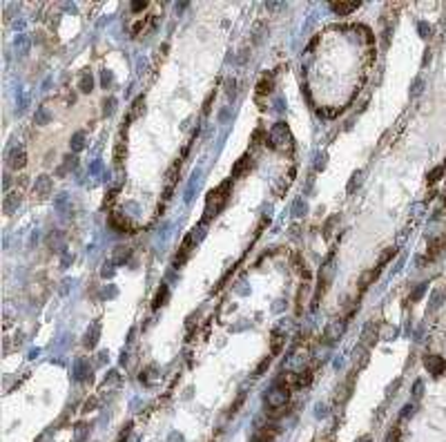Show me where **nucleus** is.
Segmentation results:
<instances>
[{"instance_id": "412c9836", "label": "nucleus", "mask_w": 446, "mask_h": 442, "mask_svg": "<svg viewBox=\"0 0 446 442\" xmlns=\"http://www.w3.org/2000/svg\"><path fill=\"white\" fill-rule=\"evenodd\" d=\"M275 435H277V429H275V427H263V429H259V431H257L255 442H272Z\"/></svg>"}, {"instance_id": "79ce46f5", "label": "nucleus", "mask_w": 446, "mask_h": 442, "mask_svg": "<svg viewBox=\"0 0 446 442\" xmlns=\"http://www.w3.org/2000/svg\"><path fill=\"white\" fill-rule=\"evenodd\" d=\"M100 275H103V277H112V275H114V261H112V266H103Z\"/></svg>"}, {"instance_id": "ddd939ff", "label": "nucleus", "mask_w": 446, "mask_h": 442, "mask_svg": "<svg viewBox=\"0 0 446 442\" xmlns=\"http://www.w3.org/2000/svg\"><path fill=\"white\" fill-rule=\"evenodd\" d=\"M275 87V76L272 74H261V78H259L257 83V94L259 96H268L270 92H272Z\"/></svg>"}, {"instance_id": "f03ea898", "label": "nucleus", "mask_w": 446, "mask_h": 442, "mask_svg": "<svg viewBox=\"0 0 446 442\" xmlns=\"http://www.w3.org/2000/svg\"><path fill=\"white\" fill-rule=\"evenodd\" d=\"M230 190H232V181H223L219 188H214L205 199V215H203V221H210L212 217H217L219 212L223 210V206L228 203L230 199Z\"/></svg>"}, {"instance_id": "49530a36", "label": "nucleus", "mask_w": 446, "mask_h": 442, "mask_svg": "<svg viewBox=\"0 0 446 442\" xmlns=\"http://www.w3.org/2000/svg\"><path fill=\"white\" fill-rule=\"evenodd\" d=\"M357 442H370V435H361V438Z\"/></svg>"}, {"instance_id": "bb28decb", "label": "nucleus", "mask_w": 446, "mask_h": 442, "mask_svg": "<svg viewBox=\"0 0 446 442\" xmlns=\"http://www.w3.org/2000/svg\"><path fill=\"white\" fill-rule=\"evenodd\" d=\"M444 170H446V165H437L435 170H431V172H428V183H437L439 179L444 177Z\"/></svg>"}, {"instance_id": "4be33fe9", "label": "nucleus", "mask_w": 446, "mask_h": 442, "mask_svg": "<svg viewBox=\"0 0 446 442\" xmlns=\"http://www.w3.org/2000/svg\"><path fill=\"white\" fill-rule=\"evenodd\" d=\"M129 255H132V250L125 248V246H118V248L114 250V255H112V261L118 266V264H125V261L129 259Z\"/></svg>"}, {"instance_id": "a878e982", "label": "nucleus", "mask_w": 446, "mask_h": 442, "mask_svg": "<svg viewBox=\"0 0 446 442\" xmlns=\"http://www.w3.org/2000/svg\"><path fill=\"white\" fill-rule=\"evenodd\" d=\"M89 435V424L85 422H78L76 424V442H83Z\"/></svg>"}, {"instance_id": "37998d69", "label": "nucleus", "mask_w": 446, "mask_h": 442, "mask_svg": "<svg viewBox=\"0 0 446 442\" xmlns=\"http://www.w3.org/2000/svg\"><path fill=\"white\" fill-rule=\"evenodd\" d=\"M145 7H148V3H145V0H143V3H141V0H136V3H132V11H143Z\"/></svg>"}, {"instance_id": "c85d7f7f", "label": "nucleus", "mask_w": 446, "mask_h": 442, "mask_svg": "<svg viewBox=\"0 0 446 442\" xmlns=\"http://www.w3.org/2000/svg\"><path fill=\"white\" fill-rule=\"evenodd\" d=\"M424 92V78H415L413 81V87H410V96H420V94Z\"/></svg>"}, {"instance_id": "2eb2a0df", "label": "nucleus", "mask_w": 446, "mask_h": 442, "mask_svg": "<svg viewBox=\"0 0 446 442\" xmlns=\"http://www.w3.org/2000/svg\"><path fill=\"white\" fill-rule=\"evenodd\" d=\"M190 248H192V234L185 237L183 246H181V253H177V257H174V266L177 268H181L185 264V259H188V255H190Z\"/></svg>"}, {"instance_id": "f704fd0d", "label": "nucleus", "mask_w": 446, "mask_h": 442, "mask_svg": "<svg viewBox=\"0 0 446 442\" xmlns=\"http://www.w3.org/2000/svg\"><path fill=\"white\" fill-rule=\"evenodd\" d=\"M114 108H116V98H105L103 100V112H105V114H112Z\"/></svg>"}, {"instance_id": "9b49d317", "label": "nucleus", "mask_w": 446, "mask_h": 442, "mask_svg": "<svg viewBox=\"0 0 446 442\" xmlns=\"http://www.w3.org/2000/svg\"><path fill=\"white\" fill-rule=\"evenodd\" d=\"M52 188H54V181L49 175H41L36 179V183H33V190H36L41 197H47V194L52 192Z\"/></svg>"}, {"instance_id": "ea45409f", "label": "nucleus", "mask_w": 446, "mask_h": 442, "mask_svg": "<svg viewBox=\"0 0 446 442\" xmlns=\"http://www.w3.org/2000/svg\"><path fill=\"white\" fill-rule=\"evenodd\" d=\"M36 121H38V125H45V123L49 121V114H47V112H45V110L41 108V110H38V116H36Z\"/></svg>"}, {"instance_id": "f257e3e1", "label": "nucleus", "mask_w": 446, "mask_h": 442, "mask_svg": "<svg viewBox=\"0 0 446 442\" xmlns=\"http://www.w3.org/2000/svg\"><path fill=\"white\" fill-rule=\"evenodd\" d=\"M266 409H268V416L270 418H281L284 413L288 411V400H290V387L286 384H275L272 389L266 393Z\"/></svg>"}, {"instance_id": "e433bc0d", "label": "nucleus", "mask_w": 446, "mask_h": 442, "mask_svg": "<svg viewBox=\"0 0 446 442\" xmlns=\"http://www.w3.org/2000/svg\"><path fill=\"white\" fill-rule=\"evenodd\" d=\"M100 81H103V87H112V81H114V74L105 70L103 74H100Z\"/></svg>"}, {"instance_id": "20e7f679", "label": "nucleus", "mask_w": 446, "mask_h": 442, "mask_svg": "<svg viewBox=\"0 0 446 442\" xmlns=\"http://www.w3.org/2000/svg\"><path fill=\"white\" fill-rule=\"evenodd\" d=\"M346 320H348V317H335V320H330V324L326 326V331H324V339H326V342H328V344L339 342L344 331H346Z\"/></svg>"}, {"instance_id": "6e6552de", "label": "nucleus", "mask_w": 446, "mask_h": 442, "mask_svg": "<svg viewBox=\"0 0 446 442\" xmlns=\"http://www.w3.org/2000/svg\"><path fill=\"white\" fill-rule=\"evenodd\" d=\"M377 335H380V328H377L375 322H366L364 328H361V344L372 346L377 342Z\"/></svg>"}, {"instance_id": "423d86ee", "label": "nucleus", "mask_w": 446, "mask_h": 442, "mask_svg": "<svg viewBox=\"0 0 446 442\" xmlns=\"http://www.w3.org/2000/svg\"><path fill=\"white\" fill-rule=\"evenodd\" d=\"M110 226L114 228L116 232H134V226H132V221L127 219L123 212H112L110 215Z\"/></svg>"}, {"instance_id": "dca6fc26", "label": "nucleus", "mask_w": 446, "mask_h": 442, "mask_svg": "<svg viewBox=\"0 0 446 442\" xmlns=\"http://www.w3.org/2000/svg\"><path fill=\"white\" fill-rule=\"evenodd\" d=\"M167 297H170V288L165 286V284H161L159 288H156V295H154V304H152V309L159 311L163 304H167Z\"/></svg>"}, {"instance_id": "1a4fd4ad", "label": "nucleus", "mask_w": 446, "mask_h": 442, "mask_svg": "<svg viewBox=\"0 0 446 442\" xmlns=\"http://www.w3.org/2000/svg\"><path fill=\"white\" fill-rule=\"evenodd\" d=\"M330 9L339 16H346L351 11L359 9V3H355V0H335V3H330Z\"/></svg>"}, {"instance_id": "9d476101", "label": "nucleus", "mask_w": 446, "mask_h": 442, "mask_svg": "<svg viewBox=\"0 0 446 442\" xmlns=\"http://www.w3.org/2000/svg\"><path fill=\"white\" fill-rule=\"evenodd\" d=\"M444 299H446V288H435L431 293V297H428V309H426V313H435L439 306L444 304Z\"/></svg>"}, {"instance_id": "f3484780", "label": "nucleus", "mask_w": 446, "mask_h": 442, "mask_svg": "<svg viewBox=\"0 0 446 442\" xmlns=\"http://www.w3.org/2000/svg\"><path fill=\"white\" fill-rule=\"evenodd\" d=\"M181 167V163L177 161V163H172V167L167 170V177H165V197H170L172 194V190H174V183H177V170Z\"/></svg>"}, {"instance_id": "a19ab883", "label": "nucleus", "mask_w": 446, "mask_h": 442, "mask_svg": "<svg viewBox=\"0 0 446 442\" xmlns=\"http://www.w3.org/2000/svg\"><path fill=\"white\" fill-rule=\"evenodd\" d=\"M415 411H417V406H415V404H410V402H408V404L404 406V411H402V418H408V416H413Z\"/></svg>"}, {"instance_id": "4c0bfd02", "label": "nucleus", "mask_w": 446, "mask_h": 442, "mask_svg": "<svg viewBox=\"0 0 446 442\" xmlns=\"http://www.w3.org/2000/svg\"><path fill=\"white\" fill-rule=\"evenodd\" d=\"M359 181H361V172H355L351 183H348V192H355V186H359Z\"/></svg>"}, {"instance_id": "393cba45", "label": "nucleus", "mask_w": 446, "mask_h": 442, "mask_svg": "<svg viewBox=\"0 0 446 442\" xmlns=\"http://www.w3.org/2000/svg\"><path fill=\"white\" fill-rule=\"evenodd\" d=\"M417 31H420V36L424 38V41H428V38L433 36V27L428 25V22H424V20L417 22Z\"/></svg>"}, {"instance_id": "f8f14e48", "label": "nucleus", "mask_w": 446, "mask_h": 442, "mask_svg": "<svg viewBox=\"0 0 446 442\" xmlns=\"http://www.w3.org/2000/svg\"><path fill=\"white\" fill-rule=\"evenodd\" d=\"M100 324L98 322H94L92 326L87 328V333H85V337H83V344H85V349H94L96 344H98V337H100Z\"/></svg>"}, {"instance_id": "cd10ccee", "label": "nucleus", "mask_w": 446, "mask_h": 442, "mask_svg": "<svg viewBox=\"0 0 446 442\" xmlns=\"http://www.w3.org/2000/svg\"><path fill=\"white\" fill-rule=\"evenodd\" d=\"M402 440V427L399 424H395V427L388 431V435H386V442H399Z\"/></svg>"}, {"instance_id": "473e14b6", "label": "nucleus", "mask_w": 446, "mask_h": 442, "mask_svg": "<svg viewBox=\"0 0 446 442\" xmlns=\"http://www.w3.org/2000/svg\"><path fill=\"white\" fill-rule=\"evenodd\" d=\"M426 288H428V284H426V282H424V284H420V286H417V288L413 290V295H410V299H413V301H420V299H422V295L426 293Z\"/></svg>"}, {"instance_id": "aec40b11", "label": "nucleus", "mask_w": 446, "mask_h": 442, "mask_svg": "<svg viewBox=\"0 0 446 442\" xmlns=\"http://www.w3.org/2000/svg\"><path fill=\"white\" fill-rule=\"evenodd\" d=\"M47 246L52 250H56V253H60V250H65V242H63V232H52L47 237Z\"/></svg>"}, {"instance_id": "a18cd8bd", "label": "nucleus", "mask_w": 446, "mask_h": 442, "mask_svg": "<svg viewBox=\"0 0 446 442\" xmlns=\"http://www.w3.org/2000/svg\"><path fill=\"white\" fill-rule=\"evenodd\" d=\"M303 212H306V210H301V199H299L297 203H295V215L299 217V215H303Z\"/></svg>"}, {"instance_id": "4468645a", "label": "nucleus", "mask_w": 446, "mask_h": 442, "mask_svg": "<svg viewBox=\"0 0 446 442\" xmlns=\"http://www.w3.org/2000/svg\"><path fill=\"white\" fill-rule=\"evenodd\" d=\"M380 273H382V266H377V268H372V270H366L364 275L359 277V293H364L366 288L370 286L372 282H375L377 277H380Z\"/></svg>"}, {"instance_id": "58836bf2", "label": "nucleus", "mask_w": 446, "mask_h": 442, "mask_svg": "<svg viewBox=\"0 0 446 442\" xmlns=\"http://www.w3.org/2000/svg\"><path fill=\"white\" fill-rule=\"evenodd\" d=\"M341 110H317L319 116H326V119H332V116H337Z\"/></svg>"}, {"instance_id": "2f4dec72", "label": "nucleus", "mask_w": 446, "mask_h": 442, "mask_svg": "<svg viewBox=\"0 0 446 442\" xmlns=\"http://www.w3.org/2000/svg\"><path fill=\"white\" fill-rule=\"evenodd\" d=\"M337 221H339V215H332V217H330V219H328V221H326V226H324V237H326V239H328V237H330V232H332V226H335V223H337Z\"/></svg>"}, {"instance_id": "c03bdc74", "label": "nucleus", "mask_w": 446, "mask_h": 442, "mask_svg": "<svg viewBox=\"0 0 446 442\" xmlns=\"http://www.w3.org/2000/svg\"><path fill=\"white\" fill-rule=\"evenodd\" d=\"M92 409H96V400L89 398V400L85 402V406H83V411H92Z\"/></svg>"}, {"instance_id": "b1692460", "label": "nucleus", "mask_w": 446, "mask_h": 442, "mask_svg": "<svg viewBox=\"0 0 446 442\" xmlns=\"http://www.w3.org/2000/svg\"><path fill=\"white\" fill-rule=\"evenodd\" d=\"M70 148H72V152H81V150L85 148V134L76 132L74 137H72V141H70Z\"/></svg>"}, {"instance_id": "7c9ffc66", "label": "nucleus", "mask_w": 446, "mask_h": 442, "mask_svg": "<svg viewBox=\"0 0 446 442\" xmlns=\"http://www.w3.org/2000/svg\"><path fill=\"white\" fill-rule=\"evenodd\" d=\"M395 335H397V328L391 326V324H384V326H382V337L384 339H393Z\"/></svg>"}, {"instance_id": "a211bd4d", "label": "nucleus", "mask_w": 446, "mask_h": 442, "mask_svg": "<svg viewBox=\"0 0 446 442\" xmlns=\"http://www.w3.org/2000/svg\"><path fill=\"white\" fill-rule=\"evenodd\" d=\"M18 206H20V194H18V192H9L7 197H5L3 208H5V212H7V215H11V212L18 210Z\"/></svg>"}, {"instance_id": "72a5a7b5", "label": "nucleus", "mask_w": 446, "mask_h": 442, "mask_svg": "<svg viewBox=\"0 0 446 442\" xmlns=\"http://www.w3.org/2000/svg\"><path fill=\"white\" fill-rule=\"evenodd\" d=\"M143 110H145V98H143V96H139L136 100H134V110H132V114H134V116H139Z\"/></svg>"}, {"instance_id": "5701e85b", "label": "nucleus", "mask_w": 446, "mask_h": 442, "mask_svg": "<svg viewBox=\"0 0 446 442\" xmlns=\"http://www.w3.org/2000/svg\"><path fill=\"white\" fill-rule=\"evenodd\" d=\"M87 371H89V362L85 360V357H78V360H76V368H74V378L76 380H85Z\"/></svg>"}, {"instance_id": "39448f33", "label": "nucleus", "mask_w": 446, "mask_h": 442, "mask_svg": "<svg viewBox=\"0 0 446 442\" xmlns=\"http://www.w3.org/2000/svg\"><path fill=\"white\" fill-rule=\"evenodd\" d=\"M424 366H426V371L433 373V376H442V373L446 371V360L437 353H428V355H424Z\"/></svg>"}, {"instance_id": "7ed1b4c3", "label": "nucleus", "mask_w": 446, "mask_h": 442, "mask_svg": "<svg viewBox=\"0 0 446 442\" xmlns=\"http://www.w3.org/2000/svg\"><path fill=\"white\" fill-rule=\"evenodd\" d=\"M268 139V145L272 150H277V152L281 154H292V150H295V141H292V134H290V127L286 125L284 121L275 123L272 130H270V137Z\"/></svg>"}, {"instance_id": "c756f323", "label": "nucleus", "mask_w": 446, "mask_h": 442, "mask_svg": "<svg viewBox=\"0 0 446 442\" xmlns=\"http://www.w3.org/2000/svg\"><path fill=\"white\" fill-rule=\"evenodd\" d=\"M76 163H78L76 156H72V154H70V156H65V165H63V167H58V175H63L65 170H72V167H76Z\"/></svg>"}, {"instance_id": "0eeeda50", "label": "nucleus", "mask_w": 446, "mask_h": 442, "mask_svg": "<svg viewBox=\"0 0 446 442\" xmlns=\"http://www.w3.org/2000/svg\"><path fill=\"white\" fill-rule=\"evenodd\" d=\"M7 163H9L11 170H22V167L27 165V154H25V150H22V148H14V150L9 152V156H7Z\"/></svg>"}, {"instance_id": "c9c22d12", "label": "nucleus", "mask_w": 446, "mask_h": 442, "mask_svg": "<svg viewBox=\"0 0 446 442\" xmlns=\"http://www.w3.org/2000/svg\"><path fill=\"white\" fill-rule=\"evenodd\" d=\"M422 393H424V382H422V380H415V384H413V398H422Z\"/></svg>"}, {"instance_id": "6ab92c4d", "label": "nucleus", "mask_w": 446, "mask_h": 442, "mask_svg": "<svg viewBox=\"0 0 446 442\" xmlns=\"http://www.w3.org/2000/svg\"><path fill=\"white\" fill-rule=\"evenodd\" d=\"M78 89H81L83 94H89L94 89V78H92V74L85 70V72H81V81H78Z\"/></svg>"}]
</instances>
